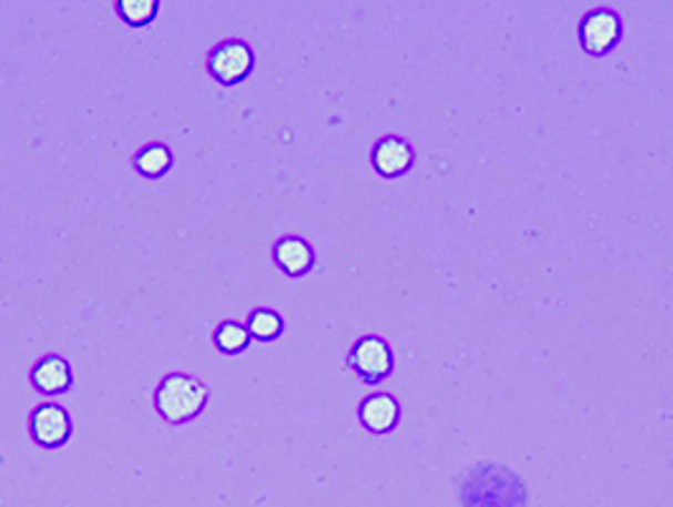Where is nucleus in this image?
<instances>
[{
  "label": "nucleus",
  "instance_id": "5",
  "mask_svg": "<svg viewBox=\"0 0 673 507\" xmlns=\"http://www.w3.org/2000/svg\"><path fill=\"white\" fill-rule=\"evenodd\" d=\"M74 434V416L59 402H43L29 416V437L41 449H61Z\"/></svg>",
  "mask_w": 673,
  "mask_h": 507
},
{
  "label": "nucleus",
  "instance_id": "14",
  "mask_svg": "<svg viewBox=\"0 0 673 507\" xmlns=\"http://www.w3.org/2000/svg\"><path fill=\"white\" fill-rule=\"evenodd\" d=\"M114 11L124 23L140 29V26L155 21V16L160 13V3L157 0H120V3L114 6Z\"/></svg>",
  "mask_w": 673,
  "mask_h": 507
},
{
  "label": "nucleus",
  "instance_id": "6",
  "mask_svg": "<svg viewBox=\"0 0 673 507\" xmlns=\"http://www.w3.org/2000/svg\"><path fill=\"white\" fill-rule=\"evenodd\" d=\"M623 36V21L618 11L613 8H592L585 16H582V21L578 26V39L580 47L590 57H605L608 51H613L618 47V41H621Z\"/></svg>",
  "mask_w": 673,
  "mask_h": 507
},
{
  "label": "nucleus",
  "instance_id": "13",
  "mask_svg": "<svg viewBox=\"0 0 673 507\" xmlns=\"http://www.w3.org/2000/svg\"><path fill=\"white\" fill-rule=\"evenodd\" d=\"M246 327L256 341H276L284 333V317L274 307H254L246 317Z\"/></svg>",
  "mask_w": 673,
  "mask_h": 507
},
{
  "label": "nucleus",
  "instance_id": "8",
  "mask_svg": "<svg viewBox=\"0 0 673 507\" xmlns=\"http://www.w3.org/2000/svg\"><path fill=\"white\" fill-rule=\"evenodd\" d=\"M314 262H317V252H314V244L307 236L284 234L274 242V264L289 280L309 274Z\"/></svg>",
  "mask_w": 673,
  "mask_h": 507
},
{
  "label": "nucleus",
  "instance_id": "12",
  "mask_svg": "<svg viewBox=\"0 0 673 507\" xmlns=\"http://www.w3.org/2000/svg\"><path fill=\"white\" fill-rule=\"evenodd\" d=\"M132 163L140 175L160 178L173 165V150H170L165 142H147V145H142L137 153H134Z\"/></svg>",
  "mask_w": 673,
  "mask_h": 507
},
{
  "label": "nucleus",
  "instance_id": "3",
  "mask_svg": "<svg viewBox=\"0 0 673 507\" xmlns=\"http://www.w3.org/2000/svg\"><path fill=\"white\" fill-rule=\"evenodd\" d=\"M461 495H463L466 507H491V503L499 507H524V500H527L524 485L519 483L517 475L507 473L504 467H499L497 490H489L487 479H483V473L479 467V469H473V473H469V477H466Z\"/></svg>",
  "mask_w": 673,
  "mask_h": 507
},
{
  "label": "nucleus",
  "instance_id": "4",
  "mask_svg": "<svg viewBox=\"0 0 673 507\" xmlns=\"http://www.w3.org/2000/svg\"><path fill=\"white\" fill-rule=\"evenodd\" d=\"M392 348L380 335H360L347 351V366L365 384H380L392 373Z\"/></svg>",
  "mask_w": 673,
  "mask_h": 507
},
{
  "label": "nucleus",
  "instance_id": "2",
  "mask_svg": "<svg viewBox=\"0 0 673 507\" xmlns=\"http://www.w3.org/2000/svg\"><path fill=\"white\" fill-rule=\"evenodd\" d=\"M256 64V53L254 47L246 39H238V36H228L215 43V47L208 51L205 57V69L208 74L221 84H238L251 74V69Z\"/></svg>",
  "mask_w": 673,
  "mask_h": 507
},
{
  "label": "nucleus",
  "instance_id": "10",
  "mask_svg": "<svg viewBox=\"0 0 673 507\" xmlns=\"http://www.w3.org/2000/svg\"><path fill=\"white\" fill-rule=\"evenodd\" d=\"M373 168L383 178H398L410 171V165L416 163V148L410 145V140L398 138V135H385L373 145Z\"/></svg>",
  "mask_w": 673,
  "mask_h": 507
},
{
  "label": "nucleus",
  "instance_id": "1",
  "mask_svg": "<svg viewBox=\"0 0 673 507\" xmlns=\"http://www.w3.org/2000/svg\"><path fill=\"white\" fill-rule=\"evenodd\" d=\"M211 402V391L193 373L187 371H170L157 381L155 391H152V406L160 419L185 426L195 419H201L205 408Z\"/></svg>",
  "mask_w": 673,
  "mask_h": 507
},
{
  "label": "nucleus",
  "instance_id": "7",
  "mask_svg": "<svg viewBox=\"0 0 673 507\" xmlns=\"http://www.w3.org/2000/svg\"><path fill=\"white\" fill-rule=\"evenodd\" d=\"M400 402L398 396L388 394V391H375V394H367L360 406H357V419L365 426L367 432L375 434V437H385L390 434L395 426L400 424Z\"/></svg>",
  "mask_w": 673,
  "mask_h": 507
},
{
  "label": "nucleus",
  "instance_id": "9",
  "mask_svg": "<svg viewBox=\"0 0 673 507\" xmlns=\"http://www.w3.org/2000/svg\"><path fill=\"white\" fill-rule=\"evenodd\" d=\"M74 384V368L61 353H47L31 366V386L43 396H59Z\"/></svg>",
  "mask_w": 673,
  "mask_h": 507
},
{
  "label": "nucleus",
  "instance_id": "11",
  "mask_svg": "<svg viewBox=\"0 0 673 507\" xmlns=\"http://www.w3.org/2000/svg\"><path fill=\"white\" fill-rule=\"evenodd\" d=\"M213 343L223 355L246 353L251 345V333L246 327V320H236V317L221 320L213 331Z\"/></svg>",
  "mask_w": 673,
  "mask_h": 507
}]
</instances>
